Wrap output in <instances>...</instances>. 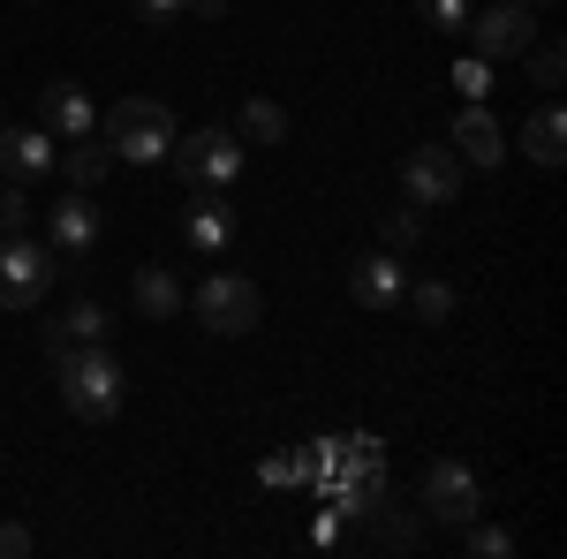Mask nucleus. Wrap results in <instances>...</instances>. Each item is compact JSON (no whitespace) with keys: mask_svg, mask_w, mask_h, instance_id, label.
Returning <instances> with one entry per match:
<instances>
[{"mask_svg":"<svg viewBox=\"0 0 567 559\" xmlns=\"http://www.w3.org/2000/svg\"><path fill=\"white\" fill-rule=\"evenodd\" d=\"M53 379H61L69 416H84V424H114L130 401V379L106 341H53Z\"/></svg>","mask_w":567,"mask_h":559,"instance_id":"f257e3e1","label":"nucleus"},{"mask_svg":"<svg viewBox=\"0 0 567 559\" xmlns=\"http://www.w3.org/2000/svg\"><path fill=\"white\" fill-rule=\"evenodd\" d=\"M175 136L182 130L159 99H114V114H106V144H114L122 167H159L175 152Z\"/></svg>","mask_w":567,"mask_h":559,"instance_id":"f03ea898","label":"nucleus"},{"mask_svg":"<svg viewBox=\"0 0 567 559\" xmlns=\"http://www.w3.org/2000/svg\"><path fill=\"white\" fill-rule=\"evenodd\" d=\"M53 272H61V258L39 235H0V310H39L53 296Z\"/></svg>","mask_w":567,"mask_h":559,"instance_id":"7ed1b4c3","label":"nucleus"},{"mask_svg":"<svg viewBox=\"0 0 567 559\" xmlns=\"http://www.w3.org/2000/svg\"><path fill=\"white\" fill-rule=\"evenodd\" d=\"M175 174L189 189H227L235 174H243V136L235 130H197V136H175Z\"/></svg>","mask_w":567,"mask_h":559,"instance_id":"20e7f679","label":"nucleus"},{"mask_svg":"<svg viewBox=\"0 0 567 559\" xmlns=\"http://www.w3.org/2000/svg\"><path fill=\"white\" fill-rule=\"evenodd\" d=\"M189 310H197L213 333L235 341V333H250V325L265 318V296H258V280H243V272H213V280L189 296Z\"/></svg>","mask_w":567,"mask_h":559,"instance_id":"39448f33","label":"nucleus"},{"mask_svg":"<svg viewBox=\"0 0 567 559\" xmlns=\"http://www.w3.org/2000/svg\"><path fill=\"white\" fill-rule=\"evenodd\" d=\"M416 499H424V515H432V521H446V529H462V521H477V515H484L477 469H470V462H454V454L424 469V491H416Z\"/></svg>","mask_w":567,"mask_h":559,"instance_id":"423d86ee","label":"nucleus"},{"mask_svg":"<svg viewBox=\"0 0 567 559\" xmlns=\"http://www.w3.org/2000/svg\"><path fill=\"white\" fill-rule=\"evenodd\" d=\"M470 45H477L484 61H515V53H529V39H537V15H529L523 0H492V8H470Z\"/></svg>","mask_w":567,"mask_h":559,"instance_id":"0eeeda50","label":"nucleus"},{"mask_svg":"<svg viewBox=\"0 0 567 559\" xmlns=\"http://www.w3.org/2000/svg\"><path fill=\"white\" fill-rule=\"evenodd\" d=\"M401 197H409V205H454V197H462V159H454V144H416V152H401Z\"/></svg>","mask_w":567,"mask_h":559,"instance_id":"6e6552de","label":"nucleus"},{"mask_svg":"<svg viewBox=\"0 0 567 559\" xmlns=\"http://www.w3.org/2000/svg\"><path fill=\"white\" fill-rule=\"evenodd\" d=\"M45 250L61 265H84L91 250H99V205H91V189H69L61 205H53V219H45Z\"/></svg>","mask_w":567,"mask_h":559,"instance_id":"1a4fd4ad","label":"nucleus"},{"mask_svg":"<svg viewBox=\"0 0 567 559\" xmlns=\"http://www.w3.org/2000/svg\"><path fill=\"white\" fill-rule=\"evenodd\" d=\"M39 130H53L61 144H76V136H99V106H91V91H84V84H69V76L39 84Z\"/></svg>","mask_w":567,"mask_h":559,"instance_id":"9d476101","label":"nucleus"},{"mask_svg":"<svg viewBox=\"0 0 567 559\" xmlns=\"http://www.w3.org/2000/svg\"><path fill=\"white\" fill-rule=\"evenodd\" d=\"M349 296H355V310H401L409 265L393 258V250H363V258L349 265Z\"/></svg>","mask_w":567,"mask_h":559,"instance_id":"9b49d317","label":"nucleus"},{"mask_svg":"<svg viewBox=\"0 0 567 559\" xmlns=\"http://www.w3.org/2000/svg\"><path fill=\"white\" fill-rule=\"evenodd\" d=\"M454 159H462V167H477V174H492L499 159H507V136H499V122L484 114V99H470V106H462V122H454Z\"/></svg>","mask_w":567,"mask_h":559,"instance_id":"f8f14e48","label":"nucleus"},{"mask_svg":"<svg viewBox=\"0 0 567 559\" xmlns=\"http://www.w3.org/2000/svg\"><path fill=\"white\" fill-rule=\"evenodd\" d=\"M53 144H61V136L39 130V122H31V130H8V122H0V174H8V182H31V174H45L53 159H61Z\"/></svg>","mask_w":567,"mask_h":559,"instance_id":"ddd939ff","label":"nucleus"},{"mask_svg":"<svg viewBox=\"0 0 567 559\" xmlns=\"http://www.w3.org/2000/svg\"><path fill=\"white\" fill-rule=\"evenodd\" d=\"M182 242H189L197 258H219V250L235 242V205H227L219 189H205V205H189V227H182Z\"/></svg>","mask_w":567,"mask_h":559,"instance_id":"4468645a","label":"nucleus"},{"mask_svg":"<svg viewBox=\"0 0 567 559\" xmlns=\"http://www.w3.org/2000/svg\"><path fill=\"white\" fill-rule=\"evenodd\" d=\"M114 167H122V159H114V144H99V136H76V144L61 152V174H69V189H99V182H106Z\"/></svg>","mask_w":567,"mask_h":559,"instance_id":"2eb2a0df","label":"nucleus"},{"mask_svg":"<svg viewBox=\"0 0 567 559\" xmlns=\"http://www.w3.org/2000/svg\"><path fill=\"white\" fill-rule=\"evenodd\" d=\"M523 152L537 159V167H560L567 159V122H560V106H537L523 122Z\"/></svg>","mask_w":567,"mask_h":559,"instance_id":"dca6fc26","label":"nucleus"},{"mask_svg":"<svg viewBox=\"0 0 567 559\" xmlns=\"http://www.w3.org/2000/svg\"><path fill=\"white\" fill-rule=\"evenodd\" d=\"M136 310H144V318H175L182 310V280L167 265H144V272H136Z\"/></svg>","mask_w":567,"mask_h":559,"instance_id":"f3484780","label":"nucleus"},{"mask_svg":"<svg viewBox=\"0 0 567 559\" xmlns=\"http://www.w3.org/2000/svg\"><path fill=\"white\" fill-rule=\"evenodd\" d=\"M106 333H114L106 302H69V310H61V325H53V341H106Z\"/></svg>","mask_w":567,"mask_h":559,"instance_id":"a211bd4d","label":"nucleus"},{"mask_svg":"<svg viewBox=\"0 0 567 559\" xmlns=\"http://www.w3.org/2000/svg\"><path fill=\"white\" fill-rule=\"evenodd\" d=\"M243 144H288V114L272 99H250L243 106Z\"/></svg>","mask_w":567,"mask_h":559,"instance_id":"6ab92c4d","label":"nucleus"},{"mask_svg":"<svg viewBox=\"0 0 567 559\" xmlns=\"http://www.w3.org/2000/svg\"><path fill=\"white\" fill-rule=\"evenodd\" d=\"M462 552L470 559H515V537H507V529H492V521H462Z\"/></svg>","mask_w":567,"mask_h":559,"instance_id":"aec40b11","label":"nucleus"},{"mask_svg":"<svg viewBox=\"0 0 567 559\" xmlns=\"http://www.w3.org/2000/svg\"><path fill=\"white\" fill-rule=\"evenodd\" d=\"M379 235H386L393 258H409V250H416V235H424V213H416V205H393V213L379 219Z\"/></svg>","mask_w":567,"mask_h":559,"instance_id":"412c9836","label":"nucleus"},{"mask_svg":"<svg viewBox=\"0 0 567 559\" xmlns=\"http://www.w3.org/2000/svg\"><path fill=\"white\" fill-rule=\"evenodd\" d=\"M409 310H416L424 325H446V318H454V288H446V280H416V288H409Z\"/></svg>","mask_w":567,"mask_h":559,"instance_id":"4be33fe9","label":"nucleus"},{"mask_svg":"<svg viewBox=\"0 0 567 559\" xmlns=\"http://www.w3.org/2000/svg\"><path fill=\"white\" fill-rule=\"evenodd\" d=\"M363 515H371V529H379V545H393V552H409V545L424 537L416 515H386V507H363Z\"/></svg>","mask_w":567,"mask_h":559,"instance_id":"5701e85b","label":"nucleus"},{"mask_svg":"<svg viewBox=\"0 0 567 559\" xmlns=\"http://www.w3.org/2000/svg\"><path fill=\"white\" fill-rule=\"evenodd\" d=\"M0 235H31V189L23 182L0 189Z\"/></svg>","mask_w":567,"mask_h":559,"instance_id":"b1692460","label":"nucleus"},{"mask_svg":"<svg viewBox=\"0 0 567 559\" xmlns=\"http://www.w3.org/2000/svg\"><path fill=\"white\" fill-rule=\"evenodd\" d=\"M258 476L280 491V484H310V454H272V462H258Z\"/></svg>","mask_w":567,"mask_h":559,"instance_id":"393cba45","label":"nucleus"},{"mask_svg":"<svg viewBox=\"0 0 567 559\" xmlns=\"http://www.w3.org/2000/svg\"><path fill=\"white\" fill-rule=\"evenodd\" d=\"M416 8H424V23H432V31H462L477 0H416Z\"/></svg>","mask_w":567,"mask_h":559,"instance_id":"a878e982","label":"nucleus"},{"mask_svg":"<svg viewBox=\"0 0 567 559\" xmlns=\"http://www.w3.org/2000/svg\"><path fill=\"white\" fill-rule=\"evenodd\" d=\"M560 76H567V53H560V45H537V53H529V84L560 91Z\"/></svg>","mask_w":567,"mask_h":559,"instance_id":"bb28decb","label":"nucleus"},{"mask_svg":"<svg viewBox=\"0 0 567 559\" xmlns=\"http://www.w3.org/2000/svg\"><path fill=\"white\" fill-rule=\"evenodd\" d=\"M454 84H462V99H484V91H492V61H484V53L454 61Z\"/></svg>","mask_w":567,"mask_h":559,"instance_id":"cd10ccee","label":"nucleus"},{"mask_svg":"<svg viewBox=\"0 0 567 559\" xmlns=\"http://www.w3.org/2000/svg\"><path fill=\"white\" fill-rule=\"evenodd\" d=\"M31 552H39V537L23 521H0V559H31Z\"/></svg>","mask_w":567,"mask_h":559,"instance_id":"c85d7f7f","label":"nucleus"},{"mask_svg":"<svg viewBox=\"0 0 567 559\" xmlns=\"http://www.w3.org/2000/svg\"><path fill=\"white\" fill-rule=\"evenodd\" d=\"M136 15H144V23H182L189 0H136Z\"/></svg>","mask_w":567,"mask_h":559,"instance_id":"c756f323","label":"nucleus"},{"mask_svg":"<svg viewBox=\"0 0 567 559\" xmlns=\"http://www.w3.org/2000/svg\"><path fill=\"white\" fill-rule=\"evenodd\" d=\"M523 8H529V15H545V8H560V0H523Z\"/></svg>","mask_w":567,"mask_h":559,"instance_id":"7c9ffc66","label":"nucleus"}]
</instances>
